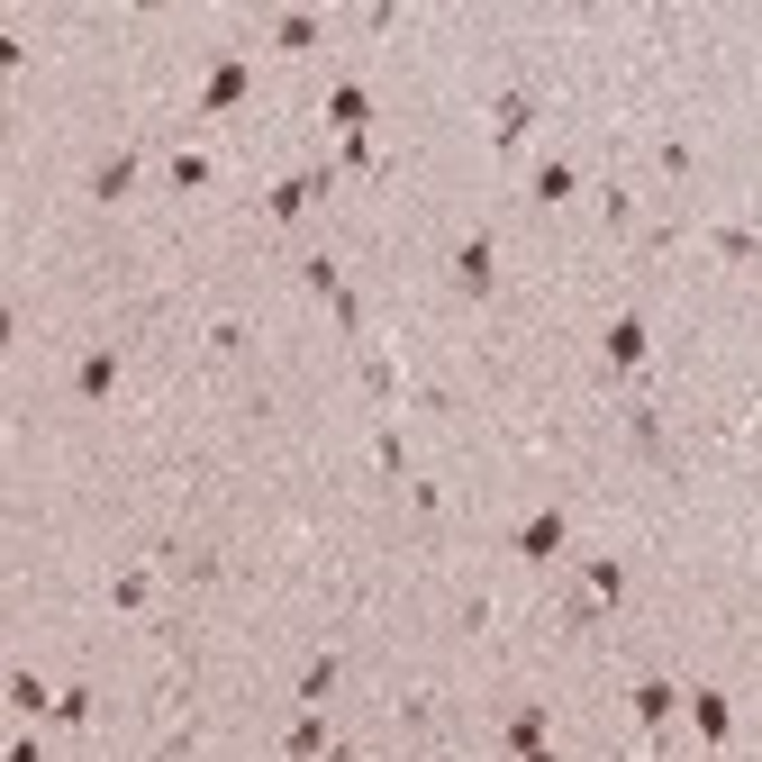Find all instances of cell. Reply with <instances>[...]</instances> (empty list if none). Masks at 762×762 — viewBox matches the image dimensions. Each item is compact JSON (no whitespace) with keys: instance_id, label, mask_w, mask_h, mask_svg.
I'll return each instance as SVG.
<instances>
[{"instance_id":"1","label":"cell","mask_w":762,"mask_h":762,"mask_svg":"<svg viewBox=\"0 0 762 762\" xmlns=\"http://www.w3.org/2000/svg\"><path fill=\"white\" fill-rule=\"evenodd\" d=\"M454 282H463V291H481V282H491V237H472L463 254H454Z\"/></svg>"},{"instance_id":"2","label":"cell","mask_w":762,"mask_h":762,"mask_svg":"<svg viewBox=\"0 0 762 762\" xmlns=\"http://www.w3.org/2000/svg\"><path fill=\"white\" fill-rule=\"evenodd\" d=\"M526 554H536V563H554V554H563V518H536V526H526V536H518Z\"/></svg>"},{"instance_id":"3","label":"cell","mask_w":762,"mask_h":762,"mask_svg":"<svg viewBox=\"0 0 762 762\" xmlns=\"http://www.w3.org/2000/svg\"><path fill=\"white\" fill-rule=\"evenodd\" d=\"M608 354H618V364H635V354H645V327H635V318L608 327Z\"/></svg>"},{"instance_id":"4","label":"cell","mask_w":762,"mask_h":762,"mask_svg":"<svg viewBox=\"0 0 762 762\" xmlns=\"http://www.w3.org/2000/svg\"><path fill=\"white\" fill-rule=\"evenodd\" d=\"M127 182H137V164H127V155H110V164H100V200H118Z\"/></svg>"},{"instance_id":"5","label":"cell","mask_w":762,"mask_h":762,"mask_svg":"<svg viewBox=\"0 0 762 762\" xmlns=\"http://www.w3.org/2000/svg\"><path fill=\"white\" fill-rule=\"evenodd\" d=\"M110 381H118V354H91V364H82V391L100 399V391H110Z\"/></svg>"},{"instance_id":"6","label":"cell","mask_w":762,"mask_h":762,"mask_svg":"<svg viewBox=\"0 0 762 762\" xmlns=\"http://www.w3.org/2000/svg\"><path fill=\"white\" fill-rule=\"evenodd\" d=\"M536 200H572V164H545L536 173Z\"/></svg>"}]
</instances>
